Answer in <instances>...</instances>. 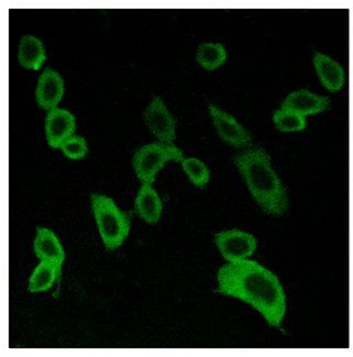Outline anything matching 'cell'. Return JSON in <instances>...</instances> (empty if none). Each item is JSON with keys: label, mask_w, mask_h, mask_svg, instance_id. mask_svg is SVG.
<instances>
[{"label": "cell", "mask_w": 353, "mask_h": 357, "mask_svg": "<svg viewBox=\"0 0 353 357\" xmlns=\"http://www.w3.org/2000/svg\"><path fill=\"white\" fill-rule=\"evenodd\" d=\"M216 244L229 263L248 259L253 255L257 246L256 239L252 235L237 229L219 233L216 236Z\"/></svg>", "instance_id": "5b68a950"}, {"label": "cell", "mask_w": 353, "mask_h": 357, "mask_svg": "<svg viewBox=\"0 0 353 357\" xmlns=\"http://www.w3.org/2000/svg\"><path fill=\"white\" fill-rule=\"evenodd\" d=\"M315 66L319 79L326 89L331 92H337L345 84V72L336 61L324 56L322 53H316L314 58Z\"/></svg>", "instance_id": "7c38bea8"}, {"label": "cell", "mask_w": 353, "mask_h": 357, "mask_svg": "<svg viewBox=\"0 0 353 357\" xmlns=\"http://www.w3.org/2000/svg\"><path fill=\"white\" fill-rule=\"evenodd\" d=\"M218 282L220 294L246 302L271 326L280 328L286 299L280 280L269 269L248 259L229 263L220 269Z\"/></svg>", "instance_id": "6da1fadb"}, {"label": "cell", "mask_w": 353, "mask_h": 357, "mask_svg": "<svg viewBox=\"0 0 353 357\" xmlns=\"http://www.w3.org/2000/svg\"><path fill=\"white\" fill-rule=\"evenodd\" d=\"M209 111L211 114L218 134L224 142L236 148L250 145L252 142L250 132L233 116L222 111L213 104L209 105Z\"/></svg>", "instance_id": "52a82bcc"}, {"label": "cell", "mask_w": 353, "mask_h": 357, "mask_svg": "<svg viewBox=\"0 0 353 357\" xmlns=\"http://www.w3.org/2000/svg\"><path fill=\"white\" fill-rule=\"evenodd\" d=\"M91 203L104 245L107 250H117L130 234V218L105 195H93Z\"/></svg>", "instance_id": "3957f363"}, {"label": "cell", "mask_w": 353, "mask_h": 357, "mask_svg": "<svg viewBox=\"0 0 353 357\" xmlns=\"http://www.w3.org/2000/svg\"><path fill=\"white\" fill-rule=\"evenodd\" d=\"M145 121L148 128L160 142L172 144L176 139V121L164 100L155 98L145 112Z\"/></svg>", "instance_id": "8992f818"}, {"label": "cell", "mask_w": 353, "mask_h": 357, "mask_svg": "<svg viewBox=\"0 0 353 357\" xmlns=\"http://www.w3.org/2000/svg\"><path fill=\"white\" fill-rule=\"evenodd\" d=\"M18 60L24 68L39 70L45 61L43 43L32 36H24L19 45Z\"/></svg>", "instance_id": "9a60e30c"}, {"label": "cell", "mask_w": 353, "mask_h": 357, "mask_svg": "<svg viewBox=\"0 0 353 357\" xmlns=\"http://www.w3.org/2000/svg\"><path fill=\"white\" fill-rule=\"evenodd\" d=\"M33 250L37 257L41 261H52V263L63 264L66 254L63 247L56 234L50 229L39 227L36 235Z\"/></svg>", "instance_id": "8fae6325"}, {"label": "cell", "mask_w": 353, "mask_h": 357, "mask_svg": "<svg viewBox=\"0 0 353 357\" xmlns=\"http://www.w3.org/2000/svg\"><path fill=\"white\" fill-rule=\"evenodd\" d=\"M274 123L280 132H299L306 128V117L282 108L274 114Z\"/></svg>", "instance_id": "e0dca14e"}, {"label": "cell", "mask_w": 353, "mask_h": 357, "mask_svg": "<svg viewBox=\"0 0 353 357\" xmlns=\"http://www.w3.org/2000/svg\"><path fill=\"white\" fill-rule=\"evenodd\" d=\"M60 149L70 159L80 160L87 155V140L81 136H72L61 145Z\"/></svg>", "instance_id": "d6986e66"}, {"label": "cell", "mask_w": 353, "mask_h": 357, "mask_svg": "<svg viewBox=\"0 0 353 357\" xmlns=\"http://www.w3.org/2000/svg\"><path fill=\"white\" fill-rule=\"evenodd\" d=\"M62 271L61 264L41 261L36 267L29 280V291L32 294L47 291L56 284Z\"/></svg>", "instance_id": "5bb4252c"}, {"label": "cell", "mask_w": 353, "mask_h": 357, "mask_svg": "<svg viewBox=\"0 0 353 357\" xmlns=\"http://www.w3.org/2000/svg\"><path fill=\"white\" fill-rule=\"evenodd\" d=\"M329 105V98L326 96L313 94L306 89H301L288 95L283 102L282 108L306 117L307 115H314L326 111Z\"/></svg>", "instance_id": "30bf717a"}, {"label": "cell", "mask_w": 353, "mask_h": 357, "mask_svg": "<svg viewBox=\"0 0 353 357\" xmlns=\"http://www.w3.org/2000/svg\"><path fill=\"white\" fill-rule=\"evenodd\" d=\"M64 94V82L58 72L45 68L38 82L36 100L47 111L57 108Z\"/></svg>", "instance_id": "9c48e42d"}, {"label": "cell", "mask_w": 353, "mask_h": 357, "mask_svg": "<svg viewBox=\"0 0 353 357\" xmlns=\"http://www.w3.org/2000/svg\"><path fill=\"white\" fill-rule=\"evenodd\" d=\"M75 132V119L70 112L62 108H53L45 119V135L49 146L60 148Z\"/></svg>", "instance_id": "ba28073f"}, {"label": "cell", "mask_w": 353, "mask_h": 357, "mask_svg": "<svg viewBox=\"0 0 353 357\" xmlns=\"http://www.w3.org/2000/svg\"><path fill=\"white\" fill-rule=\"evenodd\" d=\"M197 60L206 70H216L227 60V51L220 43H203L197 51Z\"/></svg>", "instance_id": "2e32d148"}, {"label": "cell", "mask_w": 353, "mask_h": 357, "mask_svg": "<svg viewBox=\"0 0 353 357\" xmlns=\"http://www.w3.org/2000/svg\"><path fill=\"white\" fill-rule=\"evenodd\" d=\"M136 211L138 215L149 224H155L160 218L163 203L158 193L151 184L144 183L136 197Z\"/></svg>", "instance_id": "4fadbf2b"}, {"label": "cell", "mask_w": 353, "mask_h": 357, "mask_svg": "<svg viewBox=\"0 0 353 357\" xmlns=\"http://www.w3.org/2000/svg\"><path fill=\"white\" fill-rule=\"evenodd\" d=\"M233 160L246 180L250 195L264 212L282 216L288 208L287 192L271 168L269 153L263 148H250L235 155Z\"/></svg>", "instance_id": "7a4b0ae2"}, {"label": "cell", "mask_w": 353, "mask_h": 357, "mask_svg": "<svg viewBox=\"0 0 353 357\" xmlns=\"http://www.w3.org/2000/svg\"><path fill=\"white\" fill-rule=\"evenodd\" d=\"M182 168L185 170L190 181L198 188H203L210 180V171L206 165L197 158H187L181 161Z\"/></svg>", "instance_id": "ac0fdd59"}, {"label": "cell", "mask_w": 353, "mask_h": 357, "mask_svg": "<svg viewBox=\"0 0 353 357\" xmlns=\"http://www.w3.org/2000/svg\"><path fill=\"white\" fill-rule=\"evenodd\" d=\"M170 160H183L181 150L172 144L155 142L136 151L133 158V167L142 183L151 184L155 181L156 174Z\"/></svg>", "instance_id": "277c9868"}]
</instances>
